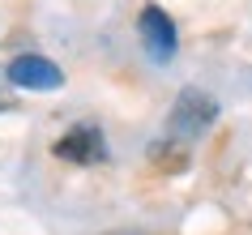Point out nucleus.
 Listing matches in <instances>:
<instances>
[{
  "instance_id": "obj_2",
  "label": "nucleus",
  "mask_w": 252,
  "mask_h": 235,
  "mask_svg": "<svg viewBox=\"0 0 252 235\" xmlns=\"http://www.w3.org/2000/svg\"><path fill=\"white\" fill-rule=\"evenodd\" d=\"M52 154L64 158V163L90 167V163H103V158H107V145H103V133L94 129V124H77V129H68L64 137L52 145Z\"/></svg>"
},
{
  "instance_id": "obj_4",
  "label": "nucleus",
  "mask_w": 252,
  "mask_h": 235,
  "mask_svg": "<svg viewBox=\"0 0 252 235\" xmlns=\"http://www.w3.org/2000/svg\"><path fill=\"white\" fill-rule=\"evenodd\" d=\"M137 30H141V43L154 60H171L175 56V22L162 13L158 4H146L141 17H137Z\"/></svg>"
},
{
  "instance_id": "obj_1",
  "label": "nucleus",
  "mask_w": 252,
  "mask_h": 235,
  "mask_svg": "<svg viewBox=\"0 0 252 235\" xmlns=\"http://www.w3.org/2000/svg\"><path fill=\"white\" fill-rule=\"evenodd\" d=\"M214 116H218V103H214L210 94L184 90L175 99V107H171V133L184 137V141H192V137H201V133L214 124Z\"/></svg>"
},
{
  "instance_id": "obj_3",
  "label": "nucleus",
  "mask_w": 252,
  "mask_h": 235,
  "mask_svg": "<svg viewBox=\"0 0 252 235\" xmlns=\"http://www.w3.org/2000/svg\"><path fill=\"white\" fill-rule=\"evenodd\" d=\"M4 77L13 81L17 90H60L64 86V73L52 60H43V56H17V60H9Z\"/></svg>"
},
{
  "instance_id": "obj_5",
  "label": "nucleus",
  "mask_w": 252,
  "mask_h": 235,
  "mask_svg": "<svg viewBox=\"0 0 252 235\" xmlns=\"http://www.w3.org/2000/svg\"><path fill=\"white\" fill-rule=\"evenodd\" d=\"M150 158H154V167H162V171H180L188 163L184 150H180V145H167V141H154V145H150Z\"/></svg>"
}]
</instances>
